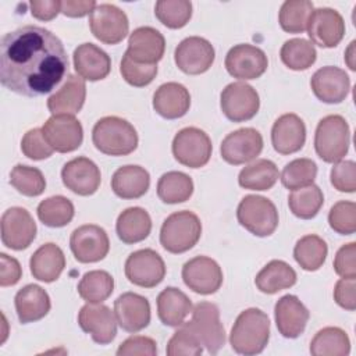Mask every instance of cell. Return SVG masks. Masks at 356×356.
Listing matches in <instances>:
<instances>
[{
  "label": "cell",
  "instance_id": "obj_1",
  "mask_svg": "<svg viewBox=\"0 0 356 356\" xmlns=\"http://www.w3.org/2000/svg\"><path fill=\"white\" fill-rule=\"evenodd\" d=\"M68 71L63 42L49 29L25 25L6 33L0 43V82L28 96L51 92Z\"/></svg>",
  "mask_w": 356,
  "mask_h": 356
},
{
  "label": "cell",
  "instance_id": "obj_2",
  "mask_svg": "<svg viewBox=\"0 0 356 356\" xmlns=\"http://www.w3.org/2000/svg\"><path fill=\"white\" fill-rule=\"evenodd\" d=\"M270 339V320L260 309L243 310L235 320L229 334L231 348L239 355H257Z\"/></svg>",
  "mask_w": 356,
  "mask_h": 356
},
{
  "label": "cell",
  "instance_id": "obj_3",
  "mask_svg": "<svg viewBox=\"0 0 356 356\" xmlns=\"http://www.w3.org/2000/svg\"><path fill=\"white\" fill-rule=\"evenodd\" d=\"M95 147L107 156H127L138 147V132L131 122L121 117L100 118L92 129Z\"/></svg>",
  "mask_w": 356,
  "mask_h": 356
},
{
  "label": "cell",
  "instance_id": "obj_4",
  "mask_svg": "<svg viewBox=\"0 0 356 356\" xmlns=\"http://www.w3.org/2000/svg\"><path fill=\"white\" fill-rule=\"evenodd\" d=\"M350 145V129L342 115L331 114L321 118L314 134V149L325 163L341 161Z\"/></svg>",
  "mask_w": 356,
  "mask_h": 356
},
{
  "label": "cell",
  "instance_id": "obj_5",
  "mask_svg": "<svg viewBox=\"0 0 356 356\" xmlns=\"http://www.w3.org/2000/svg\"><path fill=\"white\" fill-rule=\"evenodd\" d=\"M202 235V222L199 217L189 211L181 210L170 214L160 229L161 246L174 254L192 249Z\"/></svg>",
  "mask_w": 356,
  "mask_h": 356
},
{
  "label": "cell",
  "instance_id": "obj_6",
  "mask_svg": "<svg viewBox=\"0 0 356 356\" xmlns=\"http://www.w3.org/2000/svg\"><path fill=\"white\" fill-rule=\"evenodd\" d=\"M236 218L245 229L256 236H268L278 227L277 207L264 196H245L238 204Z\"/></svg>",
  "mask_w": 356,
  "mask_h": 356
},
{
  "label": "cell",
  "instance_id": "obj_7",
  "mask_svg": "<svg viewBox=\"0 0 356 356\" xmlns=\"http://www.w3.org/2000/svg\"><path fill=\"white\" fill-rule=\"evenodd\" d=\"M209 353H217L225 343V331L220 321V310L211 302H199L192 309V318L184 323Z\"/></svg>",
  "mask_w": 356,
  "mask_h": 356
},
{
  "label": "cell",
  "instance_id": "obj_8",
  "mask_svg": "<svg viewBox=\"0 0 356 356\" xmlns=\"http://www.w3.org/2000/svg\"><path fill=\"white\" fill-rule=\"evenodd\" d=\"M213 150L209 135L196 127H186L172 139V154L178 163L189 168H200L210 160Z\"/></svg>",
  "mask_w": 356,
  "mask_h": 356
},
{
  "label": "cell",
  "instance_id": "obj_9",
  "mask_svg": "<svg viewBox=\"0 0 356 356\" xmlns=\"http://www.w3.org/2000/svg\"><path fill=\"white\" fill-rule=\"evenodd\" d=\"M89 28L93 36L106 44H117L129 31L127 14L114 4H97L89 15Z\"/></svg>",
  "mask_w": 356,
  "mask_h": 356
},
{
  "label": "cell",
  "instance_id": "obj_10",
  "mask_svg": "<svg viewBox=\"0 0 356 356\" xmlns=\"http://www.w3.org/2000/svg\"><path fill=\"white\" fill-rule=\"evenodd\" d=\"M220 107L229 121H248L259 111V93L245 82H232L222 89L220 96Z\"/></svg>",
  "mask_w": 356,
  "mask_h": 356
},
{
  "label": "cell",
  "instance_id": "obj_11",
  "mask_svg": "<svg viewBox=\"0 0 356 356\" xmlns=\"http://www.w3.org/2000/svg\"><path fill=\"white\" fill-rule=\"evenodd\" d=\"M125 277L134 285L154 288L165 277V264L153 249H139L131 253L125 261Z\"/></svg>",
  "mask_w": 356,
  "mask_h": 356
},
{
  "label": "cell",
  "instance_id": "obj_12",
  "mask_svg": "<svg viewBox=\"0 0 356 356\" xmlns=\"http://www.w3.org/2000/svg\"><path fill=\"white\" fill-rule=\"evenodd\" d=\"M70 248L79 263H96L107 256L110 241L102 227L85 224L72 231Z\"/></svg>",
  "mask_w": 356,
  "mask_h": 356
},
{
  "label": "cell",
  "instance_id": "obj_13",
  "mask_svg": "<svg viewBox=\"0 0 356 356\" xmlns=\"http://www.w3.org/2000/svg\"><path fill=\"white\" fill-rule=\"evenodd\" d=\"M268 67L266 53L253 44L241 43L229 49L225 56V68L236 79L249 81L260 78Z\"/></svg>",
  "mask_w": 356,
  "mask_h": 356
},
{
  "label": "cell",
  "instance_id": "obj_14",
  "mask_svg": "<svg viewBox=\"0 0 356 356\" xmlns=\"http://www.w3.org/2000/svg\"><path fill=\"white\" fill-rule=\"evenodd\" d=\"M36 236V222L24 207H10L1 216V242L13 250L26 249Z\"/></svg>",
  "mask_w": 356,
  "mask_h": 356
},
{
  "label": "cell",
  "instance_id": "obj_15",
  "mask_svg": "<svg viewBox=\"0 0 356 356\" xmlns=\"http://www.w3.org/2000/svg\"><path fill=\"white\" fill-rule=\"evenodd\" d=\"M185 285L196 293L211 295L222 284V270L216 260L207 256H196L182 267Z\"/></svg>",
  "mask_w": 356,
  "mask_h": 356
},
{
  "label": "cell",
  "instance_id": "obj_16",
  "mask_svg": "<svg viewBox=\"0 0 356 356\" xmlns=\"http://www.w3.org/2000/svg\"><path fill=\"white\" fill-rule=\"evenodd\" d=\"M263 150V136L254 128H239L221 142V157L232 165L254 160Z\"/></svg>",
  "mask_w": 356,
  "mask_h": 356
},
{
  "label": "cell",
  "instance_id": "obj_17",
  "mask_svg": "<svg viewBox=\"0 0 356 356\" xmlns=\"http://www.w3.org/2000/svg\"><path fill=\"white\" fill-rule=\"evenodd\" d=\"M216 51L213 44L200 36L185 38L175 49L174 60L177 67L189 75L206 72L214 63Z\"/></svg>",
  "mask_w": 356,
  "mask_h": 356
},
{
  "label": "cell",
  "instance_id": "obj_18",
  "mask_svg": "<svg viewBox=\"0 0 356 356\" xmlns=\"http://www.w3.org/2000/svg\"><path fill=\"white\" fill-rule=\"evenodd\" d=\"M306 29L313 44L330 49L338 46L342 40L345 22L337 10L323 7L313 10Z\"/></svg>",
  "mask_w": 356,
  "mask_h": 356
},
{
  "label": "cell",
  "instance_id": "obj_19",
  "mask_svg": "<svg viewBox=\"0 0 356 356\" xmlns=\"http://www.w3.org/2000/svg\"><path fill=\"white\" fill-rule=\"evenodd\" d=\"M42 132L53 150L58 153H70L76 150L83 140V129L74 115H51Z\"/></svg>",
  "mask_w": 356,
  "mask_h": 356
},
{
  "label": "cell",
  "instance_id": "obj_20",
  "mask_svg": "<svg viewBox=\"0 0 356 356\" xmlns=\"http://www.w3.org/2000/svg\"><path fill=\"white\" fill-rule=\"evenodd\" d=\"M78 324L96 343L107 345L117 335V318L114 312L102 303H88L78 313Z\"/></svg>",
  "mask_w": 356,
  "mask_h": 356
},
{
  "label": "cell",
  "instance_id": "obj_21",
  "mask_svg": "<svg viewBox=\"0 0 356 356\" xmlns=\"http://www.w3.org/2000/svg\"><path fill=\"white\" fill-rule=\"evenodd\" d=\"M61 179L67 189L79 195H93L102 182L99 167L88 157H75L64 164Z\"/></svg>",
  "mask_w": 356,
  "mask_h": 356
},
{
  "label": "cell",
  "instance_id": "obj_22",
  "mask_svg": "<svg viewBox=\"0 0 356 356\" xmlns=\"http://www.w3.org/2000/svg\"><path fill=\"white\" fill-rule=\"evenodd\" d=\"M114 314L124 331L135 334L149 325L150 303L139 293L124 292L114 300Z\"/></svg>",
  "mask_w": 356,
  "mask_h": 356
},
{
  "label": "cell",
  "instance_id": "obj_23",
  "mask_svg": "<svg viewBox=\"0 0 356 356\" xmlns=\"http://www.w3.org/2000/svg\"><path fill=\"white\" fill-rule=\"evenodd\" d=\"M310 86L318 100L328 104H337L343 102L348 96L350 79L343 70L327 65L313 74Z\"/></svg>",
  "mask_w": 356,
  "mask_h": 356
},
{
  "label": "cell",
  "instance_id": "obj_24",
  "mask_svg": "<svg viewBox=\"0 0 356 356\" xmlns=\"http://www.w3.org/2000/svg\"><path fill=\"white\" fill-rule=\"evenodd\" d=\"M165 50L164 36L152 26L136 28L128 39L125 54L139 64H157Z\"/></svg>",
  "mask_w": 356,
  "mask_h": 356
},
{
  "label": "cell",
  "instance_id": "obj_25",
  "mask_svg": "<svg viewBox=\"0 0 356 356\" xmlns=\"http://www.w3.org/2000/svg\"><path fill=\"white\" fill-rule=\"evenodd\" d=\"M306 142V125L303 120L293 114H282L271 128V143L277 153L292 154L299 152Z\"/></svg>",
  "mask_w": 356,
  "mask_h": 356
},
{
  "label": "cell",
  "instance_id": "obj_26",
  "mask_svg": "<svg viewBox=\"0 0 356 356\" xmlns=\"http://www.w3.org/2000/svg\"><path fill=\"white\" fill-rule=\"evenodd\" d=\"M274 317L278 332L285 338H298L303 334L310 313L295 295H284L274 306Z\"/></svg>",
  "mask_w": 356,
  "mask_h": 356
},
{
  "label": "cell",
  "instance_id": "obj_27",
  "mask_svg": "<svg viewBox=\"0 0 356 356\" xmlns=\"http://www.w3.org/2000/svg\"><path fill=\"white\" fill-rule=\"evenodd\" d=\"M74 68L78 75L86 81L104 79L111 70L108 54L93 43L79 44L72 54Z\"/></svg>",
  "mask_w": 356,
  "mask_h": 356
},
{
  "label": "cell",
  "instance_id": "obj_28",
  "mask_svg": "<svg viewBox=\"0 0 356 356\" xmlns=\"http://www.w3.org/2000/svg\"><path fill=\"white\" fill-rule=\"evenodd\" d=\"M191 107V95L188 89L178 82L160 85L153 95L154 111L167 120L184 117Z\"/></svg>",
  "mask_w": 356,
  "mask_h": 356
},
{
  "label": "cell",
  "instance_id": "obj_29",
  "mask_svg": "<svg viewBox=\"0 0 356 356\" xmlns=\"http://www.w3.org/2000/svg\"><path fill=\"white\" fill-rule=\"evenodd\" d=\"M86 85L79 75L70 74L63 86L47 99V108L53 115H75L85 103Z\"/></svg>",
  "mask_w": 356,
  "mask_h": 356
},
{
  "label": "cell",
  "instance_id": "obj_30",
  "mask_svg": "<svg viewBox=\"0 0 356 356\" xmlns=\"http://www.w3.org/2000/svg\"><path fill=\"white\" fill-rule=\"evenodd\" d=\"M14 303L18 320L22 324L43 318L51 307L47 292L35 284H29L21 288L14 298Z\"/></svg>",
  "mask_w": 356,
  "mask_h": 356
},
{
  "label": "cell",
  "instance_id": "obj_31",
  "mask_svg": "<svg viewBox=\"0 0 356 356\" xmlns=\"http://www.w3.org/2000/svg\"><path fill=\"white\" fill-rule=\"evenodd\" d=\"M192 309L191 299L178 288L167 286L157 296V314L164 325H182Z\"/></svg>",
  "mask_w": 356,
  "mask_h": 356
},
{
  "label": "cell",
  "instance_id": "obj_32",
  "mask_svg": "<svg viewBox=\"0 0 356 356\" xmlns=\"http://www.w3.org/2000/svg\"><path fill=\"white\" fill-rule=\"evenodd\" d=\"M29 267L33 278L43 282L56 281L65 267V256L56 243L42 245L29 260Z\"/></svg>",
  "mask_w": 356,
  "mask_h": 356
},
{
  "label": "cell",
  "instance_id": "obj_33",
  "mask_svg": "<svg viewBox=\"0 0 356 356\" xmlns=\"http://www.w3.org/2000/svg\"><path fill=\"white\" fill-rule=\"evenodd\" d=\"M150 185L149 172L140 165L120 167L111 178V189L121 199H138Z\"/></svg>",
  "mask_w": 356,
  "mask_h": 356
},
{
  "label": "cell",
  "instance_id": "obj_34",
  "mask_svg": "<svg viewBox=\"0 0 356 356\" xmlns=\"http://www.w3.org/2000/svg\"><path fill=\"white\" fill-rule=\"evenodd\" d=\"M115 231L127 245H134L146 239L152 231V218L142 207H128L117 218Z\"/></svg>",
  "mask_w": 356,
  "mask_h": 356
},
{
  "label": "cell",
  "instance_id": "obj_35",
  "mask_svg": "<svg viewBox=\"0 0 356 356\" xmlns=\"http://www.w3.org/2000/svg\"><path fill=\"white\" fill-rule=\"evenodd\" d=\"M295 282L296 271L282 260H271L254 278L257 289L267 295H274L282 289H288L293 286Z\"/></svg>",
  "mask_w": 356,
  "mask_h": 356
},
{
  "label": "cell",
  "instance_id": "obj_36",
  "mask_svg": "<svg viewBox=\"0 0 356 356\" xmlns=\"http://www.w3.org/2000/svg\"><path fill=\"white\" fill-rule=\"evenodd\" d=\"M280 178L277 165L267 159H259L243 167L238 175V184L250 191H268Z\"/></svg>",
  "mask_w": 356,
  "mask_h": 356
},
{
  "label": "cell",
  "instance_id": "obj_37",
  "mask_svg": "<svg viewBox=\"0 0 356 356\" xmlns=\"http://www.w3.org/2000/svg\"><path fill=\"white\" fill-rule=\"evenodd\" d=\"M349 352V337L339 327L320 330L310 342V353L313 356H346Z\"/></svg>",
  "mask_w": 356,
  "mask_h": 356
},
{
  "label": "cell",
  "instance_id": "obj_38",
  "mask_svg": "<svg viewBox=\"0 0 356 356\" xmlns=\"http://www.w3.org/2000/svg\"><path fill=\"white\" fill-rule=\"evenodd\" d=\"M193 193V181L181 171H168L157 182V196L167 204L186 202Z\"/></svg>",
  "mask_w": 356,
  "mask_h": 356
},
{
  "label": "cell",
  "instance_id": "obj_39",
  "mask_svg": "<svg viewBox=\"0 0 356 356\" xmlns=\"http://www.w3.org/2000/svg\"><path fill=\"white\" fill-rule=\"evenodd\" d=\"M327 253L328 248L325 241L314 234L302 236L293 248V257L296 263L306 271L318 270L324 264Z\"/></svg>",
  "mask_w": 356,
  "mask_h": 356
},
{
  "label": "cell",
  "instance_id": "obj_40",
  "mask_svg": "<svg viewBox=\"0 0 356 356\" xmlns=\"http://www.w3.org/2000/svg\"><path fill=\"white\" fill-rule=\"evenodd\" d=\"M323 203L324 195L321 189L314 184L293 189L288 196V206L292 214L302 220H310L316 217Z\"/></svg>",
  "mask_w": 356,
  "mask_h": 356
},
{
  "label": "cell",
  "instance_id": "obj_41",
  "mask_svg": "<svg viewBox=\"0 0 356 356\" xmlns=\"http://www.w3.org/2000/svg\"><path fill=\"white\" fill-rule=\"evenodd\" d=\"M114 291V278L104 270H92L83 274L78 284L79 296L88 303H102Z\"/></svg>",
  "mask_w": 356,
  "mask_h": 356
},
{
  "label": "cell",
  "instance_id": "obj_42",
  "mask_svg": "<svg viewBox=\"0 0 356 356\" xmlns=\"http://www.w3.org/2000/svg\"><path fill=\"white\" fill-rule=\"evenodd\" d=\"M39 220L50 228H61L71 222L75 214L74 204L70 199L57 195L42 200L38 206Z\"/></svg>",
  "mask_w": 356,
  "mask_h": 356
},
{
  "label": "cell",
  "instance_id": "obj_43",
  "mask_svg": "<svg viewBox=\"0 0 356 356\" xmlns=\"http://www.w3.org/2000/svg\"><path fill=\"white\" fill-rule=\"evenodd\" d=\"M282 63L293 71H303L310 68L317 57L316 47L312 42L302 39V38H295L286 40L280 51Z\"/></svg>",
  "mask_w": 356,
  "mask_h": 356
},
{
  "label": "cell",
  "instance_id": "obj_44",
  "mask_svg": "<svg viewBox=\"0 0 356 356\" xmlns=\"http://www.w3.org/2000/svg\"><path fill=\"white\" fill-rule=\"evenodd\" d=\"M313 10V3L309 0L284 1L278 14L281 28L288 33H302L307 28Z\"/></svg>",
  "mask_w": 356,
  "mask_h": 356
},
{
  "label": "cell",
  "instance_id": "obj_45",
  "mask_svg": "<svg viewBox=\"0 0 356 356\" xmlns=\"http://www.w3.org/2000/svg\"><path fill=\"white\" fill-rule=\"evenodd\" d=\"M154 14L164 26L179 29L192 17V3L188 0H159L154 6Z\"/></svg>",
  "mask_w": 356,
  "mask_h": 356
},
{
  "label": "cell",
  "instance_id": "obj_46",
  "mask_svg": "<svg viewBox=\"0 0 356 356\" xmlns=\"http://www.w3.org/2000/svg\"><path fill=\"white\" fill-rule=\"evenodd\" d=\"M10 184L25 196H39L46 189V179L39 168L17 164L10 172Z\"/></svg>",
  "mask_w": 356,
  "mask_h": 356
},
{
  "label": "cell",
  "instance_id": "obj_47",
  "mask_svg": "<svg viewBox=\"0 0 356 356\" xmlns=\"http://www.w3.org/2000/svg\"><path fill=\"white\" fill-rule=\"evenodd\" d=\"M316 175L317 165L312 159H295L284 167L281 182L285 188L293 191L313 184Z\"/></svg>",
  "mask_w": 356,
  "mask_h": 356
},
{
  "label": "cell",
  "instance_id": "obj_48",
  "mask_svg": "<svg viewBox=\"0 0 356 356\" xmlns=\"http://www.w3.org/2000/svg\"><path fill=\"white\" fill-rule=\"evenodd\" d=\"M330 227L341 235H352L356 231V204L355 202L341 200L328 213Z\"/></svg>",
  "mask_w": 356,
  "mask_h": 356
},
{
  "label": "cell",
  "instance_id": "obj_49",
  "mask_svg": "<svg viewBox=\"0 0 356 356\" xmlns=\"http://www.w3.org/2000/svg\"><path fill=\"white\" fill-rule=\"evenodd\" d=\"M167 343L168 356H199L203 352V345L185 325H179Z\"/></svg>",
  "mask_w": 356,
  "mask_h": 356
},
{
  "label": "cell",
  "instance_id": "obj_50",
  "mask_svg": "<svg viewBox=\"0 0 356 356\" xmlns=\"http://www.w3.org/2000/svg\"><path fill=\"white\" fill-rule=\"evenodd\" d=\"M120 72L129 85L142 88L149 85L156 78L157 64H139L124 54L120 64Z\"/></svg>",
  "mask_w": 356,
  "mask_h": 356
},
{
  "label": "cell",
  "instance_id": "obj_51",
  "mask_svg": "<svg viewBox=\"0 0 356 356\" xmlns=\"http://www.w3.org/2000/svg\"><path fill=\"white\" fill-rule=\"evenodd\" d=\"M22 153L32 160H44L53 154V147L47 143L42 128L29 129L21 140Z\"/></svg>",
  "mask_w": 356,
  "mask_h": 356
},
{
  "label": "cell",
  "instance_id": "obj_52",
  "mask_svg": "<svg viewBox=\"0 0 356 356\" xmlns=\"http://www.w3.org/2000/svg\"><path fill=\"white\" fill-rule=\"evenodd\" d=\"M331 185L346 193H353L356 191V164L352 160L337 161L330 172Z\"/></svg>",
  "mask_w": 356,
  "mask_h": 356
},
{
  "label": "cell",
  "instance_id": "obj_53",
  "mask_svg": "<svg viewBox=\"0 0 356 356\" xmlns=\"http://www.w3.org/2000/svg\"><path fill=\"white\" fill-rule=\"evenodd\" d=\"M356 243L341 246L334 259V270L341 278H356Z\"/></svg>",
  "mask_w": 356,
  "mask_h": 356
},
{
  "label": "cell",
  "instance_id": "obj_54",
  "mask_svg": "<svg viewBox=\"0 0 356 356\" xmlns=\"http://www.w3.org/2000/svg\"><path fill=\"white\" fill-rule=\"evenodd\" d=\"M156 353H157L156 341L143 335L129 337L117 349L118 356H132V355L154 356Z\"/></svg>",
  "mask_w": 356,
  "mask_h": 356
},
{
  "label": "cell",
  "instance_id": "obj_55",
  "mask_svg": "<svg viewBox=\"0 0 356 356\" xmlns=\"http://www.w3.org/2000/svg\"><path fill=\"white\" fill-rule=\"evenodd\" d=\"M356 278H341L334 288L335 302L345 310L353 312L356 309Z\"/></svg>",
  "mask_w": 356,
  "mask_h": 356
},
{
  "label": "cell",
  "instance_id": "obj_56",
  "mask_svg": "<svg viewBox=\"0 0 356 356\" xmlns=\"http://www.w3.org/2000/svg\"><path fill=\"white\" fill-rule=\"evenodd\" d=\"M0 266H1L0 267V285L1 286L15 285L22 275V270H21L18 260L6 253H1L0 254Z\"/></svg>",
  "mask_w": 356,
  "mask_h": 356
},
{
  "label": "cell",
  "instance_id": "obj_57",
  "mask_svg": "<svg viewBox=\"0 0 356 356\" xmlns=\"http://www.w3.org/2000/svg\"><path fill=\"white\" fill-rule=\"evenodd\" d=\"M29 7L31 14L39 21H51L61 13V1L58 0H32Z\"/></svg>",
  "mask_w": 356,
  "mask_h": 356
},
{
  "label": "cell",
  "instance_id": "obj_58",
  "mask_svg": "<svg viewBox=\"0 0 356 356\" xmlns=\"http://www.w3.org/2000/svg\"><path fill=\"white\" fill-rule=\"evenodd\" d=\"M96 6L93 0H64L61 1V13L71 18H81L90 14Z\"/></svg>",
  "mask_w": 356,
  "mask_h": 356
},
{
  "label": "cell",
  "instance_id": "obj_59",
  "mask_svg": "<svg viewBox=\"0 0 356 356\" xmlns=\"http://www.w3.org/2000/svg\"><path fill=\"white\" fill-rule=\"evenodd\" d=\"M355 44H356V42L352 40L350 44H349V47H348L346 51H345V61H346L348 67H349L352 71L356 70V65H355Z\"/></svg>",
  "mask_w": 356,
  "mask_h": 356
}]
</instances>
